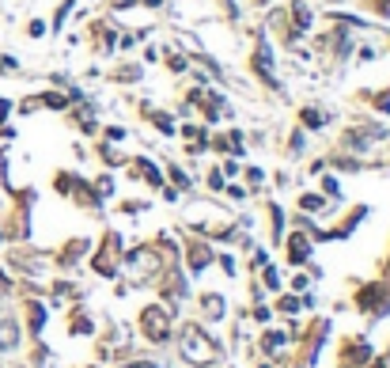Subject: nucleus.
<instances>
[{"label": "nucleus", "instance_id": "1", "mask_svg": "<svg viewBox=\"0 0 390 368\" xmlns=\"http://www.w3.org/2000/svg\"><path fill=\"white\" fill-rule=\"evenodd\" d=\"M250 72L262 80V87H269L277 95L284 92L281 76H277V46H273V38L265 35V27L258 31V42H254V50H250Z\"/></svg>", "mask_w": 390, "mask_h": 368}, {"label": "nucleus", "instance_id": "2", "mask_svg": "<svg viewBox=\"0 0 390 368\" xmlns=\"http://www.w3.org/2000/svg\"><path fill=\"white\" fill-rule=\"evenodd\" d=\"M178 350H182V357H186L189 364H197V368L220 361V345H216V338H213L208 330H201L197 323H189V327L182 330V338H178Z\"/></svg>", "mask_w": 390, "mask_h": 368}, {"label": "nucleus", "instance_id": "3", "mask_svg": "<svg viewBox=\"0 0 390 368\" xmlns=\"http://www.w3.org/2000/svg\"><path fill=\"white\" fill-rule=\"evenodd\" d=\"M121 259H126V247H121V236L118 232H106L103 239H99V247L91 251V266H95V274H103V277H114L121 270Z\"/></svg>", "mask_w": 390, "mask_h": 368}, {"label": "nucleus", "instance_id": "4", "mask_svg": "<svg viewBox=\"0 0 390 368\" xmlns=\"http://www.w3.org/2000/svg\"><path fill=\"white\" fill-rule=\"evenodd\" d=\"M126 175L137 178V183H144L148 190H163V186H167L163 167L155 163L152 156H129V160H126Z\"/></svg>", "mask_w": 390, "mask_h": 368}, {"label": "nucleus", "instance_id": "5", "mask_svg": "<svg viewBox=\"0 0 390 368\" xmlns=\"http://www.w3.org/2000/svg\"><path fill=\"white\" fill-rule=\"evenodd\" d=\"M140 330L148 342H167L171 338V308L163 304H148L140 311Z\"/></svg>", "mask_w": 390, "mask_h": 368}, {"label": "nucleus", "instance_id": "6", "mask_svg": "<svg viewBox=\"0 0 390 368\" xmlns=\"http://www.w3.org/2000/svg\"><path fill=\"white\" fill-rule=\"evenodd\" d=\"M140 118L160 133V137H178V118L171 107H155V103H140Z\"/></svg>", "mask_w": 390, "mask_h": 368}, {"label": "nucleus", "instance_id": "7", "mask_svg": "<svg viewBox=\"0 0 390 368\" xmlns=\"http://www.w3.org/2000/svg\"><path fill=\"white\" fill-rule=\"evenodd\" d=\"M118 35L121 31L110 23V19H95L91 23V50L99 53V58H114L118 53Z\"/></svg>", "mask_w": 390, "mask_h": 368}, {"label": "nucleus", "instance_id": "8", "mask_svg": "<svg viewBox=\"0 0 390 368\" xmlns=\"http://www.w3.org/2000/svg\"><path fill=\"white\" fill-rule=\"evenodd\" d=\"M338 118L330 107H322V103H307V107H299V114H296V126L299 129H307V133H322V129H330V121Z\"/></svg>", "mask_w": 390, "mask_h": 368}, {"label": "nucleus", "instance_id": "9", "mask_svg": "<svg viewBox=\"0 0 390 368\" xmlns=\"http://www.w3.org/2000/svg\"><path fill=\"white\" fill-rule=\"evenodd\" d=\"M284 254L292 266H303V262H311V254H315V239H311L303 228H292L284 236Z\"/></svg>", "mask_w": 390, "mask_h": 368}, {"label": "nucleus", "instance_id": "10", "mask_svg": "<svg viewBox=\"0 0 390 368\" xmlns=\"http://www.w3.org/2000/svg\"><path fill=\"white\" fill-rule=\"evenodd\" d=\"M186 262H189V274H201L216 262V251L208 247V239H189L186 243Z\"/></svg>", "mask_w": 390, "mask_h": 368}, {"label": "nucleus", "instance_id": "11", "mask_svg": "<svg viewBox=\"0 0 390 368\" xmlns=\"http://www.w3.org/2000/svg\"><path fill=\"white\" fill-rule=\"evenodd\" d=\"M307 144H311V133L299 129V126H292V133H288V141H284V160H288V163H299V160L307 156Z\"/></svg>", "mask_w": 390, "mask_h": 368}, {"label": "nucleus", "instance_id": "12", "mask_svg": "<svg viewBox=\"0 0 390 368\" xmlns=\"http://www.w3.org/2000/svg\"><path fill=\"white\" fill-rule=\"evenodd\" d=\"M95 152H99V163H103L106 171H121V167H126V160H129V156L121 152L118 144H110V141H103V137H99Z\"/></svg>", "mask_w": 390, "mask_h": 368}, {"label": "nucleus", "instance_id": "13", "mask_svg": "<svg viewBox=\"0 0 390 368\" xmlns=\"http://www.w3.org/2000/svg\"><path fill=\"white\" fill-rule=\"evenodd\" d=\"M106 80H110V84H140V80H144V65H137V61H121L118 69L106 72Z\"/></svg>", "mask_w": 390, "mask_h": 368}, {"label": "nucleus", "instance_id": "14", "mask_svg": "<svg viewBox=\"0 0 390 368\" xmlns=\"http://www.w3.org/2000/svg\"><path fill=\"white\" fill-rule=\"evenodd\" d=\"M163 175H167V183H174V190H178V194H194V190H197L194 175H189L186 167H178V163H163Z\"/></svg>", "mask_w": 390, "mask_h": 368}, {"label": "nucleus", "instance_id": "15", "mask_svg": "<svg viewBox=\"0 0 390 368\" xmlns=\"http://www.w3.org/2000/svg\"><path fill=\"white\" fill-rule=\"evenodd\" d=\"M360 99L372 107L375 118H390V84L386 87H375V92H360Z\"/></svg>", "mask_w": 390, "mask_h": 368}, {"label": "nucleus", "instance_id": "16", "mask_svg": "<svg viewBox=\"0 0 390 368\" xmlns=\"http://www.w3.org/2000/svg\"><path fill=\"white\" fill-rule=\"evenodd\" d=\"M296 209H299L303 217H311V213H326V209H330V197H322L318 190H303V194L296 197Z\"/></svg>", "mask_w": 390, "mask_h": 368}, {"label": "nucleus", "instance_id": "17", "mask_svg": "<svg viewBox=\"0 0 390 368\" xmlns=\"http://www.w3.org/2000/svg\"><path fill=\"white\" fill-rule=\"evenodd\" d=\"M163 69L171 72V76H186V72H189V53L167 46V50H163Z\"/></svg>", "mask_w": 390, "mask_h": 368}, {"label": "nucleus", "instance_id": "18", "mask_svg": "<svg viewBox=\"0 0 390 368\" xmlns=\"http://www.w3.org/2000/svg\"><path fill=\"white\" fill-rule=\"evenodd\" d=\"M91 186H95V194L103 197V202H110V197L118 194V178H114V171H103V175H95V178H91Z\"/></svg>", "mask_w": 390, "mask_h": 368}, {"label": "nucleus", "instance_id": "19", "mask_svg": "<svg viewBox=\"0 0 390 368\" xmlns=\"http://www.w3.org/2000/svg\"><path fill=\"white\" fill-rule=\"evenodd\" d=\"M243 178H247V194H258L265 183H269V171H265V167H243Z\"/></svg>", "mask_w": 390, "mask_h": 368}, {"label": "nucleus", "instance_id": "20", "mask_svg": "<svg viewBox=\"0 0 390 368\" xmlns=\"http://www.w3.org/2000/svg\"><path fill=\"white\" fill-rule=\"evenodd\" d=\"M201 308H205V319H220V315H224V296H220V293H205Z\"/></svg>", "mask_w": 390, "mask_h": 368}, {"label": "nucleus", "instance_id": "21", "mask_svg": "<svg viewBox=\"0 0 390 368\" xmlns=\"http://www.w3.org/2000/svg\"><path fill=\"white\" fill-rule=\"evenodd\" d=\"M224 186H228V178H224V171H220V163H216L213 171L205 175V190L208 194H224Z\"/></svg>", "mask_w": 390, "mask_h": 368}, {"label": "nucleus", "instance_id": "22", "mask_svg": "<svg viewBox=\"0 0 390 368\" xmlns=\"http://www.w3.org/2000/svg\"><path fill=\"white\" fill-rule=\"evenodd\" d=\"M99 137H103V141H110V144H121V141L129 137V129H126V126H106L103 133H99Z\"/></svg>", "mask_w": 390, "mask_h": 368}, {"label": "nucleus", "instance_id": "23", "mask_svg": "<svg viewBox=\"0 0 390 368\" xmlns=\"http://www.w3.org/2000/svg\"><path fill=\"white\" fill-rule=\"evenodd\" d=\"M110 16H121V12H133V8H140V0H106Z\"/></svg>", "mask_w": 390, "mask_h": 368}, {"label": "nucleus", "instance_id": "24", "mask_svg": "<svg viewBox=\"0 0 390 368\" xmlns=\"http://www.w3.org/2000/svg\"><path fill=\"white\" fill-rule=\"evenodd\" d=\"M0 76H19V61L12 53H0Z\"/></svg>", "mask_w": 390, "mask_h": 368}, {"label": "nucleus", "instance_id": "25", "mask_svg": "<svg viewBox=\"0 0 390 368\" xmlns=\"http://www.w3.org/2000/svg\"><path fill=\"white\" fill-rule=\"evenodd\" d=\"M262 285H265V288H281V270H277V266H269V262H265Z\"/></svg>", "mask_w": 390, "mask_h": 368}, {"label": "nucleus", "instance_id": "26", "mask_svg": "<svg viewBox=\"0 0 390 368\" xmlns=\"http://www.w3.org/2000/svg\"><path fill=\"white\" fill-rule=\"evenodd\" d=\"M27 35H30V38H46V35H50V23H46V19H30V23H27Z\"/></svg>", "mask_w": 390, "mask_h": 368}, {"label": "nucleus", "instance_id": "27", "mask_svg": "<svg viewBox=\"0 0 390 368\" xmlns=\"http://www.w3.org/2000/svg\"><path fill=\"white\" fill-rule=\"evenodd\" d=\"M42 323H46V308H42V304H30V330H42Z\"/></svg>", "mask_w": 390, "mask_h": 368}, {"label": "nucleus", "instance_id": "28", "mask_svg": "<svg viewBox=\"0 0 390 368\" xmlns=\"http://www.w3.org/2000/svg\"><path fill=\"white\" fill-rule=\"evenodd\" d=\"M277 308H281L284 315H296V311L303 308V300H299V296H281V304H277Z\"/></svg>", "mask_w": 390, "mask_h": 368}, {"label": "nucleus", "instance_id": "29", "mask_svg": "<svg viewBox=\"0 0 390 368\" xmlns=\"http://www.w3.org/2000/svg\"><path fill=\"white\" fill-rule=\"evenodd\" d=\"M12 110H16V103H12V99H4V95H0V126L8 121V114H12Z\"/></svg>", "mask_w": 390, "mask_h": 368}, {"label": "nucleus", "instance_id": "30", "mask_svg": "<svg viewBox=\"0 0 390 368\" xmlns=\"http://www.w3.org/2000/svg\"><path fill=\"white\" fill-rule=\"evenodd\" d=\"M144 61H148V65H155V61H160V50H155V46H148V50H144Z\"/></svg>", "mask_w": 390, "mask_h": 368}, {"label": "nucleus", "instance_id": "31", "mask_svg": "<svg viewBox=\"0 0 390 368\" xmlns=\"http://www.w3.org/2000/svg\"><path fill=\"white\" fill-rule=\"evenodd\" d=\"M0 239H4V232H0Z\"/></svg>", "mask_w": 390, "mask_h": 368}]
</instances>
